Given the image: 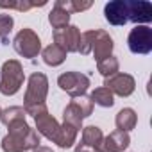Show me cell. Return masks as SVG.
Returning <instances> with one entry per match:
<instances>
[{
	"label": "cell",
	"mask_w": 152,
	"mask_h": 152,
	"mask_svg": "<svg viewBox=\"0 0 152 152\" xmlns=\"http://www.w3.org/2000/svg\"><path fill=\"white\" fill-rule=\"evenodd\" d=\"M7 129L9 132L2 138L4 152H25V150H34L36 147H39V134L25 120L11 124Z\"/></svg>",
	"instance_id": "1"
},
{
	"label": "cell",
	"mask_w": 152,
	"mask_h": 152,
	"mask_svg": "<svg viewBox=\"0 0 152 152\" xmlns=\"http://www.w3.org/2000/svg\"><path fill=\"white\" fill-rule=\"evenodd\" d=\"M113 48H115V43H113V38L102 31V29H95V31H86L81 34V43H79V54L83 56H88V54H93V57L99 61L109 57L113 54Z\"/></svg>",
	"instance_id": "2"
},
{
	"label": "cell",
	"mask_w": 152,
	"mask_h": 152,
	"mask_svg": "<svg viewBox=\"0 0 152 152\" xmlns=\"http://www.w3.org/2000/svg\"><path fill=\"white\" fill-rule=\"evenodd\" d=\"M23 81H25V73L20 61L9 59L2 64V68H0V93L2 95L6 97L16 95L23 86Z\"/></svg>",
	"instance_id": "3"
},
{
	"label": "cell",
	"mask_w": 152,
	"mask_h": 152,
	"mask_svg": "<svg viewBox=\"0 0 152 152\" xmlns=\"http://www.w3.org/2000/svg\"><path fill=\"white\" fill-rule=\"evenodd\" d=\"M48 95V79L41 72H34L29 81H27V91L23 97V107L27 106H36V104H45Z\"/></svg>",
	"instance_id": "4"
},
{
	"label": "cell",
	"mask_w": 152,
	"mask_h": 152,
	"mask_svg": "<svg viewBox=\"0 0 152 152\" xmlns=\"http://www.w3.org/2000/svg\"><path fill=\"white\" fill-rule=\"evenodd\" d=\"M13 47L16 50V54H20L25 59H34L38 57V54L41 52V39L39 36L32 31V29H22L15 39H13Z\"/></svg>",
	"instance_id": "5"
},
{
	"label": "cell",
	"mask_w": 152,
	"mask_h": 152,
	"mask_svg": "<svg viewBox=\"0 0 152 152\" xmlns=\"http://www.w3.org/2000/svg\"><path fill=\"white\" fill-rule=\"evenodd\" d=\"M57 86L63 91H66L72 99L81 97V95H86L90 88V77L81 72H64L57 77Z\"/></svg>",
	"instance_id": "6"
},
{
	"label": "cell",
	"mask_w": 152,
	"mask_h": 152,
	"mask_svg": "<svg viewBox=\"0 0 152 152\" xmlns=\"http://www.w3.org/2000/svg\"><path fill=\"white\" fill-rule=\"evenodd\" d=\"M127 47L132 54H150L152 52V29L148 25H136L127 36Z\"/></svg>",
	"instance_id": "7"
},
{
	"label": "cell",
	"mask_w": 152,
	"mask_h": 152,
	"mask_svg": "<svg viewBox=\"0 0 152 152\" xmlns=\"http://www.w3.org/2000/svg\"><path fill=\"white\" fill-rule=\"evenodd\" d=\"M54 45L61 47L66 54L68 52H77L79 50V43H81V31L77 25H66L61 29H56L54 34Z\"/></svg>",
	"instance_id": "8"
},
{
	"label": "cell",
	"mask_w": 152,
	"mask_h": 152,
	"mask_svg": "<svg viewBox=\"0 0 152 152\" xmlns=\"http://www.w3.org/2000/svg\"><path fill=\"white\" fill-rule=\"evenodd\" d=\"M104 88H107L113 95H118V97H131L136 90V81L132 75L129 73H115L111 77H106L104 79Z\"/></svg>",
	"instance_id": "9"
},
{
	"label": "cell",
	"mask_w": 152,
	"mask_h": 152,
	"mask_svg": "<svg viewBox=\"0 0 152 152\" xmlns=\"http://www.w3.org/2000/svg\"><path fill=\"white\" fill-rule=\"evenodd\" d=\"M34 122H36V132H38V134H41V136H45L47 140L57 143L59 132H61V125H59V122H57L48 111H45V113H41V115H36V116H34Z\"/></svg>",
	"instance_id": "10"
},
{
	"label": "cell",
	"mask_w": 152,
	"mask_h": 152,
	"mask_svg": "<svg viewBox=\"0 0 152 152\" xmlns=\"http://www.w3.org/2000/svg\"><path fill=\"white\" fill-rule=\"evenodd\" d=\"M129 145H131V136H129V132L113 131L111 134H107V136L100 141V145L97 147L95 152H124Z\"/></svg>",
	"instance_id": "11"
},
{
	"label": "cell",
	"mask_w": 152,
	"mask_h": 152,
	"mask_svg": "<svg viewBox=\"0 0 152 152\" xmlns=\"http://www.w3.org/2000/svg\"><path fill=\"white\" fill-rule=\"evenodd\" d=\"M127 11H129V22H134L136 25H147L152 22V4L145 0H127Z\"/></svg>",
	"instance_id": "12"
},
{
	"label": "cell",
	"mask_w": 152,
	"mask_h": 152,
	"mask_svg": "<svg viewBox=\"0 0 152 152\" xmlns=\"http://www.w3.org/2000/svg\"><path fill=\"white\" fill-rule=\"evenodd\" d=\"M104 16L111 25H125L129 22V11H127V0H113L104 6Z\"/></svg>",
	"instance_id": "13"
},
{
	"label": "cell",
	"mask_w": 152,
	"mask_h": 152,
	"mask_svg": "<svg viewBox=\"0 0 152 152\" xmlns=\"http://www.w3.org/2000/svg\"><path fill=\"white\" fill-rule=\"evenodd\" d=\"M115 124H116V131H124V132H129L136 127L138 124V115L132 107H124L118 111L116 118H115Z\"/></svg>",
	"instance_id": "14"
},
{
	"label": "cell",
	"mask_w": 152,
	"mask_h": 152,
	"mask_svg": "<svg viewBox=\"0 0 152 152\" xmlns=\"http://www.w3.org/2000/svg\"><path fill=\"white\" fill-rule=\"evenodd\" d=\"M41 56H43V63L48 64V66H59V64H63L64 59H66V52H64L61 47L54 45V43L48 45V47H45V48L41 50Z\"/></svg>",
	"instance_id": "15"
},
{
	"label": "cell",
	"mask_w": 152,
	"mask_h": 152,
	"mask_svg": "<svg viewBox=\"0 0 152 152\" xmlns=\"http://www.w3.org/2000/svg\"><path fill=\"white\" fill-rule=\"evenodd\" d=\"M104 140V134H102V129L97 127V125H88V127H83V145L91 148V150H97V147L100 145V141Z\"/></svg>",
	"instance_id": "16"
},
{
	"label": "cell",
	"mask_w": 152,
	"mask_h": 152,
	"mask_svg": "<svg viewBox=\"0 0 152 152\" xmlns=\"http://www.w3.org/2000/svg\"><path fill=\"white\" fill-rule=\"evenodd\" d=\"M70 13H66L63 7H59L57 4H54V7H52V11L48 13V22H50V25L54 27V31L56 29H61V27H66V25H70Z\"/></svg>",
	"instance_id": "17"
},
{
	"label": "cell",
	"mask_w": 152,
	"mask_h": 152,
	"mask_svg": "<svg viewBox=\"0 0 152 152\" xmlns=\"http://www.w3.org/2000/svg\"><path fill=\"white\" fill-rule=\"evenodd\" d=\"M90 99H91L93 104H97V106H100V107H113V106H115V95H113L107 88H104V86L93 90L91 95H90Z\"/></svg>",
	"instance_id": "18"
},
{
	"label": "cell",
	"mask_w": 152,
	"mask_h": 152,
	"mask_svg": "<svg viewBox=\"0 0 152 152\" xmlns=\"http://www.w3.org/2000/svg\"><path fill=\"white\" fill-rule=\"evenodd\" d=\"M77 129L75 127H72V125H68V124H64L63 122V125H61V132H59V140H57V147H61V148H70V147H73V143H75V140H77Z\"/></svg>",
	"instance_id": "19"
},
{
	"label": "cell",
	"mask_w": 152,
	"mask_h": 152,
	"mask_svg": "<svg viewBox=\"0 0 152 152\" xmlns=\"http://www.w3.org/2000/svg\"><path fill=\"white\" fill-rule=\"evenodd\" d=\"M83 115H81V111L75 107L72 102L64 107V111H63V122L64 124H68V125H72V127H75L77 131H81L83 129Z\"/></svg>",
	"instance_id": "20"
},
{
	"label": "cell",
	"mask_w": 152,
	"mask_h": 152,
	"mask_svg": "<svg viewBox=\"0 0 152 152\" xmlns=\"http://www.w3.org/2000/svg\"><path fill=\"white\" fill-rule=\"evenodd\" d=\"M20 120H25V109L20 106H13L2 111V116H0V122H2L6 127H9L11 124H16Z\"/></svg>",
	"instance_id": "21"
},
{
	"label": "cell",
	"mask_w": 152,
	"mask_h": 152,
	"mask_svg": "<svg viewBox=\"0 0 152 152\" xmlns=\"http://www.w3.org/2000/svg\"><path fill=\"white\" fill-rule=\"evenodd\" d=\"M118 68H120V63H118V59L115 56H109V57H106V59L97 63V70L104 75V79L118 73Z\"/></svg>",
	"instance_id": "22"
},
{
	"label": "cell",
	"mask_w": 152,
	"mask_h": 152,
	"mask_svg": "<svg viewBox=\"0 0 152 152\" xmlns=\"http://www.w3.org/2000/svg\"><path fill=\"white\" fill-rule=\"evenodd\" d=\"M47 2H29V0H13V2H4V0H0V7L2 9H16V11H29L32 7H41L45 6Z\"/></svg>",
	"instance_id": "23"
},
{
	"label": "cell",
	"mask_w": 152,
	"mask_h": 152,
	"mask_svg": "<svg viewBox=\"0 0 152 152\" xmlns=\"http://www.w3.org/2000/svg\"><path fill=\"white\" fill-rule=\"evenodd\" d=\"M15 27V20L11 15L7 13H0V41L2 43H9V34Z\"/></svg>",
	"instance_id": "24"
},
{
	"label": "cell",
	"mask_w": 152,
	"mask_h": 152,
	"mask_svg": "<svg viewBox=\"0 0 152 152\" xmlns=\"http://www.w3.org/2000/svg\"><path fill=\"white\" fill-rule=\"evenodd\" d=\"M72 104H73L75 107H77V109L81 111L83 118L91 116V113H93V102H91V99H90V97H86V95L73 97V99H72Z\"/></svg>",
	"instance_id": "25"
},
{
	"label": "cell",
	"mask_w": 152,
	"mask_h": 152,
	"mask_svg": "<svg viewBox=\"0 0 152 152\" xmlns=\"http://www.w3.org/2000/svg\"><path fill=\"white\" fill-rule=\"evenodd\" d=\"M91 7V2H79V0H70V11L72 13H79V11H86Z\"/></svg>",
	"instance_id": "26"
},
{
	"label": "cell",
	"mask_w": 152,
	"mask_h": 152,
	"mask_svg": "<svg viewBox=\"0 0 152 152\" xmlns=\"http://www.w3.org/2000/svg\"><path fill=\"white\" fill-rule=\"evenodd\" d=\"M75 152H95V150H91V148H88V147H84L83 143H79L77 147H75Z\"/></svg>",
	"instance_id": "27"
},
{
	"label": "cell",
	"mask_w": 152,
	"mask_h": 152,
	"mask_svg": "<svg viewBox=\"0 0 152 152\" xmlns=\"http://www.w3.org/2000/svg\"><path fill=\"white\" fill-rule=\"evenodd\" d=\"M32 152H54V150H52L50 147H43V145H39V147H36Z\"/></svg>",
	"instance_id": "28"
},
{
	"label": "cell",
	"mask_w": 152,
	"mask_h": 152,
	"mask_svg": "<svg viewBox=\"0 0 152 152\" xmlns=\"http://www.w3.org/2000/svg\"><path fill=\"white\" fill-rule=\"evenodd\" d=\"M0 116H2V109H0Z\"/></svg>",
	"instance_id": "29"
}]
</instances>
